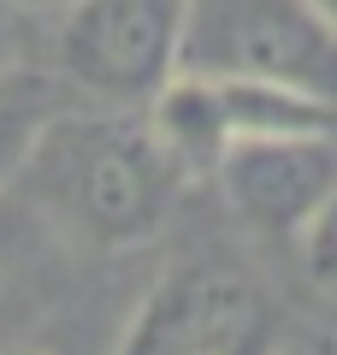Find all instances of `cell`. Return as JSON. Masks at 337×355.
<instances>
[{
    "label": "cell",
    "mask_w": 337,
    "mask_h": 355,
    "mask_svg": "<svg viewBox=\"0 0 337 355\" xmlns=\"http://www.w3.org/2000/svg\"><path fill=\"white\" fill-rule=\"evenodd\" d=\"M273 355H337V331H302V338H278Z\"/></svg>",
    "instance_id": "9"
},
{
    "label": "cell",
    "mask_w": 337,
    "mask_h": 355,
    "mask_svg": "<svg viewBox=\"0 0 337 355\" xmlns=\"http://www.w3.org/2000/svg\"><path fill=\"white\" fill-rule=\"evenodd\" d=\"M296 249H302V272H308V284L337 302V190L325 196V207L308 219V231L296 237Z\"/></svg>",
    "instance_id": "8"
},
{
    "label": "cell",
    "mask_w": 337,
    "mask_h": 355,
    "mask_svg": "<svg viewBox=\"0 0 337 355\" xmlns=\"http://www.w3.org/2000/svg\"><path fill=\"white\" fill-rule=\"evenodd\" d=\"M12 6H30V12H60L65 0H12Z\"/></svg>",
    "instance_id": "11"
},
{
    "label": "cell",
    "mask_w": 337,
    "mask_h": 355,
    "mask_svg": "<svg viewBox=\"0 0 337 355\" xmlns=\"http://www.w3.org/2000/svg\"><path fill=\"white\" fill-rule=\"evenodd\" d=\"M60 113V83L48 71H30V65H6L0 71V196L18 190L30 154H36L42 130Z\"/></svg>",
    "instance_id": "7"
},
{
    "label": "cell",
    "mask_w": 337,
    "mask_h": 355,
    "mask_svg": "<svg viewBox=\"0 0 337 355\" xmlns=\"http://www.w3.org/2000/svg\"><path fill=\"white\" fill-rule=\"evenodd\" d=\"M313 12H320V18H325V24H331V30H337V0H313Z\"/></svg>",
    "instance_id": "12"
},
{
    "label": "cell",
    "mask_w": 337,
    "mask_h": 355,
    "mask_svg": "<svg viewBox=\"0 0 337 355\" xmlns=\"http://www.w3.org/2000/svg\"><path fill=\"white\" fill-rule=\"evenodd\" d=\"M53 254H60V237L42 225L36 207L0 196V343L18 338L48 308Z\"/></svg>",
    "instance_id": "6"
},
{
    "label": "cell",
    "mask_w": 337,
    "mask_h": 355,
    "mask_svg": "<svg viewBox=\"0 0 337 355\" xmlns=\"http://www.w3.org/2000/svg\"><path fill=\"white\" fill-rule=\"evenodd\" d=\"M24 202L42 225L83 254H125L160 237L189 172L154 137L148 113H53L24 166Z\"/></svg>",
    "instance_id": "1"
},
{
    "label": "cell",
    "mask_w": 337,
    "mask_h": 355,
    "mask_svg": "<svg viewBox=\"0 0 337 355\" xmlns=\"http://www.w3.org/2000/svg\"><path fill=\"white\" fill-rule=\"evenodd\" d=\"M225 207L261 237H302L308 219L337 190V137L331 130H284V137L231 142L213 166Z\"/></svg>",
    "instance_id": "5"
},
{
    "label": "cell",
    "mask_w": 337,
    "mask_h": 355,
    "mask_svg": "<svg viewBox=\"0 0 337 355\" xmlns=\"http://www.w3.org/2000/svg\"><path fill=\"white\" fill-rule=\"evenodd\" d=\"M12 65V0H0V71Z\"/></svg>",
    "instance_id": "10"
},
{
    "label": "cell",
    "mask_w": 337,
    "mask_h": 355,
    "mask_svg": "<svg viewBox=\"0 0 337 355\" xmlns=\"http://www.w3.org/2000/svg\"><path fill=\"white\" fill-rule=\"evenodd\" d=\"M184 71L284 83L337 107V30L313 0H189Z\"/></svg>",
    "instance_id": "3"
},
{
    "label": "cell",
    "mask_w": 337,
    "mask_h": 355,
    "mask_svg": "<svg viewBox=\"0 0 337 355\" xmlns=\"http://www.w3.org/2000/svg\"><path fill=\"white\" fill-rule=\"evenodd\" d=\"M278 308L249 272L219 261L178 266L142 296L119 355H273Z\"/></svg>",
    "instance_id": "4"
},
{
    "label": "cell",
    "mask_w": 337,
    "mask_h": 355,
    "mask_svg": "<svg viewBox=\"0 0 337 355\" xmlns=\"http://www.w3.org/2000/svg\"><path fill=\"white\" fill-rule=\"evenodd\" d=\"M189 0H65L53 65L60 83L95 107L142 113L184 71Z\"/></svg>",
    "instance_id": "2"
}]
</instances>
